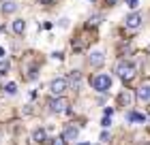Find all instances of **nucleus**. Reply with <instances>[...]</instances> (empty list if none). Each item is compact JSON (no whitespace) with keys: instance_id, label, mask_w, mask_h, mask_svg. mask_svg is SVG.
<instances>
[{"instance_id":"obj_1","label":"nucleus","mask_w":150,"mask_h":145,"mask_svg":"<svg viewBox=\"0 0 150 145\" xmlns=\"http://www.w3.org/2000/svg\"><path fill=\"white\" fill-rule=\"evenodd\" d=\"M116 73H118V77L122 81H131L135 77V73H137V68H135V64H131V62L120 60L118 64H116Z\"/></svg>"},{"instance_id":"obj_2","label":"nucleus","mask_w":150,"mask_h":145,"mask_svg":"<svg viewBox=\"0 0 150 145\" xmlns=\"http://www.w3.org/2000/svg\"><path fill=\"white\" fill-rule=\"evenodd\" d=\"M110 88H112V77L110 75H105V73H99V75H94L92 77V90H97V92H110Z\"/></svg>"},{"instance_id":"obj_3","label":"nucleus","mask_w":150,"mask_h":145,"mask_svg":"<svg viewBox=\"0 0 150 145\" xmlns=\"http://www.w3.org/2000/svg\"><path fill=\"white\" fill-rule=\"evenodd\" d=\"M47 107H50L52 113H64V111H69V100H67L64 96H54V98L47 102Z\"/></svg>"},{"instance_id":"obj_4","label":"nucleus","mask_w":150,"mask_h":145,"mask_svg":"<svg viewBox=\"0 0 150 145\" xmlns=\"http://www.w3.org/2000/svg\"><path fill=\"white\" fill-rule=\"evenodd\" d=\"M67 90H69V79H67V77H58V79H54L52 83H50L52 96H62Z\"/></svg>"},{"instance_id":"obj_5","label":"nucleus","mask_w":150,"mask_h":145,"mask_svg":"<svg viewBox=\"0 0 150 145\" xmlns=\"http://www.w3.org/2000/svg\"><path fill=\"white\" fill-rule=\"evenodd\" d=\"M103 62H105V53H103V49H94L90 56H88V64L94 66V68H101V66H103Z\"/></svg>"},{"instance_id":"obj_6","label":"nucleus","mask_w":150,"mask_h":145,"mask_svg":"<svg viewBox=\"0 0 150 145\" xmlns=\"http://www.w3.org/2000/svg\"><path fill=\"white\" fill-rule=\"evenodd\" d=\"M142 22H144V17H142L137 11L125 17V26H127V28H133V30H135V28H139V26H142Z\"/></svg>"},{"instance_id":"obj_7","label":"nucleus","mask_w":150,"mask_h":145,"mask_svg":"<svg viewBox=\"0 0 150 145\" xmlns=\"http://www.w3.org/2000/svg\"><path fill=\"white\" fill-rule=\"evenodd\" d=\"M77 137H79V128L77 126H67L64 132H62V139L67 143H75V141H77Z\"/></svg>"},{"instance_id":"obj_8","label":"nucleus","mask_w":150,"mask_h":145,"mask_svg":"<svg viewBox=\"0 0 150 145\" xmlns=\"http://www.w3.org/2000/svg\"><path fill=\"white\" fill-rule=\"evenodd\" d=\"M19 9V4L15 2V0H4L2 2V13L4 15H11V13H15Z\"/></svg>"},{"instance_id":"obj_9","label":"nucleus","mask_w":150,"mask_h":145,"mask_svg":"<svg viewBox=\"0 0 150 145\" xmlns=\"http://www.w3.org/2000/svg\"><path fill=\"white\" fill-rule=\"evenodd\" d=\"M127 120L129 122H133V124H137V122H148V115H142V113H135V111H129L127 113Z\"/></svg>"},{"instance_id":"obj_10","label":"nucleus","mask_w":150,"mask_h":145,"mask_svg":"<svg viewBox=\"0 0 150 145\" xmlns=\"http://www.w3.org/2000/svg\"><path fill=\"white\" fill-rule=\"evenodd\" d=\"M137 98L139 100H150V83H144L137 90Z\"/></svg>"},{"instance_id":"obj_11","label":"nucleus","mask_w":150,"mask_h":145,"mask_svg":"<svg viewBox=\"0 0 150 145\" xmlns=\"http://www.w3.org/2000/svg\"><path fill=\"white\" fill-rule=\"evenodd\" d=\"M32 139H35V143H45L47 141V132L43 128H37L35 132H32Z\"/></svg>"},{"instance_id":"obj_12","label":"nucleus","mask_w":150,"mask_h":145,"mask_svg":"<svg viewBox=\"0 0 150 145\" xmlns=\"http://www.w3.org/2000/svg\"><path fill=\"white\" fill-rule=\"evenodd\" d=\"M118 100L122 102V105H127V107L133 105V96H131V92H129V90H127V92H122V94L118 96Z\"/></svg>"},{"instance_id":"obj_13","label":"nucleus","mask_w":150,"mask_h":145,"mask_svg":"<svg viewBox=\"0 0 150 145\" xmlns=\"http://www.w3.org/2000/svg\"><path fill=\"white\" fill-rule=\"evenodd\" d=\"M24 30H26V22L24 19H15V22H13V32L15 34H24Z\"/></svg>"},{"instance_id":"obj_14","label":"nucleus","mask_w":150,"mask_h":145,"mask_svg":"<svg viewBox=\"0 0 150 145\" xmlns=\"http://www.w3.org/2000/svg\"><path fill=\"white\" fill-rule=\"evenodd\" d=\"M11 68V62L9 60H0V75H6Z\"/></svg>"},{"instance_id":"obj_15","label":"nucleus","mask_w":150,"mask_h":145,"mask_svg":"<svg viewBox=\"0 0 150 145\" xmlns=\"http://www.w3.org/2000/svg\"><path fill=\"white\" fill-rule=\"evenodd\" d=\"M79 79H81V77H79V73H77V71H73V73H71V77H69V81H71L75 88L79 85Z\"/></svg>"},{"instance_id":"obj_16","label":"nucleus","mask_w":150,"mask_h":145,"mask_svg":"<svg viewBox=\"0 0 150 145\" xmlns=\"http://www.w3.org/2000/svg\"><path fill=\"white\" fill-rule=\"evenodd\" d=\"M15 92H17V85H15V83H6V85H4V94H9V96H13Z\"/></svg>"},{"instance_id":"obj_17","label":"nucleus","mask_w":150,"mask_h":145,"mask_svg":"<svg viewBox=\"0 0 150 145\" xmlns=\"http://www.w3.org/2000/svg\"><path fill=\"white\" fill-rule=\"evenodd\" d=\"M110 124H112V115H105V117H103V122H101V126H103V128H107Z\"/></svg>"},{"instance_id":"obj_18","label":"nucleus","mask_w":150,"mask_h":145,"mask_svg":"<svg viewBox=\"0 0 150 145\" xmlns=\"http://www.w3.org/2000/svg\"><path fill=\"white\" fill-rule=\"evenodd\" d=\"M52 145H67V141L62 139V137H58V139H54V141H52Z\"/></svg>"},{"instance_id":"obj_19","label":"nucleus","mask_w":150,"mask_h":145,"mask_svg":"<svg viewBox=\"0 0 150 145\" xmlns=\"http://www.w3.org/2000/svg\"><path fill=\"white\" fill-rule=\"evenodd\" d=\"M99 22H101V17H99V15L90 17V26H99Z\"/></svg>"},{"instance_id":"obj_20","label":"nucleus","mask_w":150,"mask_h":145,"mask_svg":"<svg viewBox=\"0 0 150 145\" xmlns=\"http://www.w3.org/2000/svg\"><path fill=\"white\" fill-rule=\"evenodd\" d=\"M52 58H54V60H62V53H60V51H54Z\"/></svg>"},{"instance_id":"obj_21","label":"nucleus","mask_w":150,"mask_h":145,"mask_svg":"<svg viewBox=\"0 0 150 145\" xmlns=\"http://www.w3.org/2000/svg\"><path fill=\"white\" fill-rule=\"evenodd\" d=\"M129 6H131V9H137V0H129Z\"/></svg>"},{"instance_id":"obj_22","label":"nucleus","mask_w":150,"mask_h":145,"mask_svg":"<svg viewBox=\"0 0 150 145\" xmlns=\"http://www.w3.org/2000/svg\"><path fill=\"white\" fill-rule=\"evenodd\" d=\"M39 2H41V4H47V6H50V4H54V0H39Z\"/></svg>"},{"instance_id":"obj_23","label":"nucleus","mask_w":150,"mask_h":145,"mask_svg":"<svg viewBox=\"0 0 150 145\" xmlns=\"http://www.w3.org/2000/svg\"><path fill=\"white\" fill-rule=\"evenodd\" d=\"M107 2H110V4H116V2H118V0H107Z\"/></svg>"},{"instance_id":"obj_24","label":"nucleus","mask_w":150,"mask_h":145,"mask_svg":"<svg viewBox=\"0 0 150 145\" xmlns=\"http://www.w3.org/2000/svg\"><path fill=\"white\" fill-rule=\"evenodd\" d=\"M148 124H150V113H148Z\"/></svg>"}]
</instances>
